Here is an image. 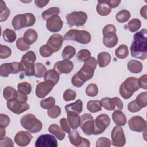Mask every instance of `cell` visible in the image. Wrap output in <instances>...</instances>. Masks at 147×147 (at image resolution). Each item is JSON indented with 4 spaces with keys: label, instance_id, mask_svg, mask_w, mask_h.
<instances>
[{
    "label": "cell",
    "instance_id": "obj_1",
    "mask_svg": "<svg viewBox=\"0 0 147 147\" xmlns=\"http://www.w3.org/2000/svg\"><path fill=\"white\" fill-rule=\"evenodd\" d=\"M97 66V61L94 57H90L84 62L80 69L72 78V84L76 87H80L87 80L94 76L95 69Z\"/></svg>",
    "mask_w": 147,
    "mask_h": 147
},
{
    "label": "cell",
    "instance_id": "obj_2",
    "mask_svg": "<svg viewBox=\"0 0 147 147\" xmlns=\"http://www.w3.org/2000/svg\"><path fill=\"white\" fill-rule=\"evenodd\" d=\"M147 30L143 29L136 33L130 46L131 56L137 59L145 60L147 57Z\"/></svg>",
    "mask_w": 147,
    "mask_h": 147
},
{
    "label": "cell",
    "instance_id": "obj_3",
    "mask_svg": "<svg viewBox=\"0 0 147 147\" xmlns=\"http://www.w3.org/2000/svg\"><path fill=\"white\" fill-rule=\"evenodd\" d=\"M139 88L138 79L131 76L122 83L119 87V93L123 99H127L132 96L134 92L137 91Z\"/></svg>",
    "mask_w": 147,
    "mask_h": 147
},
{
    "label": "cell",
    "instance_id": "obj_4",
    "mask_svg": "<svg viewBox=\"0 0 147 147\" xmlns=\"http://www.w3.org/2000/svg\"><path fill=\"white\" fill-rule=\"evenodd\" d=\"M21 126L26 130L32 133L40 131L42 129V122L36 118L33 114H26L22 116L20 120Z\"/></svg>",
    "mask_w": 147,
    "mask_h": 147
},
{
    "label": "cell",
    "instance_id": "obj_5",
    "mask_svg": "<svg viewBox=\"0 0 147 147\" xmlns=\"http://www.w3.org/2000/svg\"><path fill=\"white\" fill-rule=\"evenodd\" d=\"M36 22L35 16L32 13L20 14L15 16L12 20V25L16 30L25 27L33 26Z\"/></svg>",
    "mask_w": 147,
    "mask_h": 147
},
{
    "label": "cell",
    "instance_id": "obj_6",
    "mask_svg": "<svg viewBox=\"0 0 147 147\" xmlns=\"http://www.w3.org/2000/svg\"><path fill=\"white\" fill-rule=\"evenodd\" d=\"M65 40H72L82 44H88L91 40L90 33L86 30H80L77 29H71L64 36Z\"/></svg>",
    "mask_w": 147,
    "mask_h": 147
},
{
    "label": "cell",
    "instance_id": "obj_7",
    "mask_svg": "<svg viewBox=\"0 0 147 147\" xmlns=\"http://www.w3.org/2000/svg\"><path fill=\"white\" fill-rule=\"evenodd\" d=\"M116 28L113 24L105 25L103 29V42L107 48H113L118 43V37L116 34Z\"/></svg>",
    "mask_w": 147,
    "mask_h": 147
},
{
    "label": "cell",
    "instance_id": "obj_8",
    "mask_svg": "<svg viewBox=\"0 0 147 147\" xmlns=\"http://www.w3.org/2000/svg\"><path fill=\"white\" fill-rule=\"evenodd\" d=\"M80 127L82 131L87 136L94 134L95 121L93 117L89 113H85L80 117Z\"/></svg>",
    "mask_w": 147,
    "mask_h": 147
},
{
    "label": "cell",
    "instance_id": "obj_9",
    "mask_svg": "<svg viewBox=\"0 0 147 147\" xmlns=\"http://www.w3.org/2000/svg\"><path fill=\"white\" fill-rule=\"evenodd\" d=\"M66 20L70 27L83 26L87 20V15L83 11H74L66 16Z\"/></svg>",
    "mask_w": 147,
    "mask_h": 147
},
{
    "label": "cell",
    "instance_id": "obj_10",
    "mask_svg": "<svg viewBox=\"0 0 147 147\" xmlns=\"http://www.w3.org/2000/svg\"><path fill=\"white\" fill-rule=\"evenodd\" d=\"M7 107L9 110L16 114H20L29 109V104L16 98L7 100Z\"/></svg>",
    "mask_w": 147,
    "mask_h": 147
},
{
    "label": "cell",
    "instance_id": "obj_11",
    "mask_svg": "<svg viewBox=\"0 0 147 147\" xmlns=\"http://www.w3.org/2000/svg\"><path fill=\"white\" fill-rule=\"evenodd\" d=\"M100 103L102 106L108 111H121L123 106L121 100L117 97L112 98H104L101 99Z\"/></svg>",
    "mask_w": 147,
    "mask_h": 147
},
{
    "label": "cell",
    "instance_id": "obj_12",
    "mask_svg": "<svg viewBox=\"0 0 147 147\" xmlns=\"http://www.w3.org/2000/svg\"><path fill=\"white\" fill-rule=\"evenodd\" d=\"M112 145L115 146H123L126 144V138L123 129L118 125L114 126L111 131Z\"/></svg>",
    "mask_w": 147,
    "mask_h": 147
},
{
    "label": "cell",
    "instance_id": "obj_13",
    "mask_svg": "<svg viewBox=\"0 0 147 147\" xmlns=\"http://www.w3.org/2000/svg\"><path fill=\"white\" fill-rule=\"evenodd\" d=\"M110 123V118L108 115L102 114L98 115L95 121V130L94 134L98 135L104 132Z\"/></svg>",
    "mask_w": 147,
    "mask_h": 147
},
{
    "label": "cell",
    "instance_id": "obj_14",
    "mask_svg": "<svg viewBox=\"0 0 147 147\" xmlns=\"http://www.w3.org/2000/svg\"><path fill=\"white\" fill-rule=\"evenodd\" d=\"M36 147H57V141L55 137L46 134L40 136L36 141Z\"/></svg>",
    "mask_w": 147,
    "mask_h": 147
},
{
    "label": "cell",
    "instance_id": "obj_15",
    "mask_svg": "<svg viewBox=\"0 0 147 147\" xmlns=\"http://www.w3.org/2000/svg\"><path fill=\"white\" fill-rule=\"evenodd\" d=\"M128 125L132 131L142 132L146 130V122L140 116H134L129 120Z\"/></svg>",
    "mask_w": 147,
    "mask_h": 147
},
{
    "label": "cell",
    "instance_id": "obj_16",
    "mask_svg": "<svg viewBox=\"0 0 147 147\" xmlns=\"http://www.w3.org/2000/svg\"><path fill=\"white\" fill-rule=\"evenodd\" d=\"M20 71V63L18 62L4 63L0 66L1 75L3 77H7L9 74H16Z\"/></svg>",
    "mask_w": 147,
    "mask_h": 147
},
{
    "label": "cell",
    "instance_id": "obj_17",
    "mask_svg": "<svg viewBox=\"0 0 147 147\" xmlns=\"http://www.w3.org/2000/svg\"><path fill=\"white\" fill-rule=\"evenodd\" d=\"M54 86L52 83L48 81H44L39 83L36 87V95L38 98H44L51 92Z\"/></svg>",
    "mask_w": 147,
    "mask_h": 147
},
{
    "label": "cell",
    "instance_id": "obj_18",
    "mask_svg": "<svg viewBox=\"0 0 147 147\" xmlns=\"http://www.w3.org/2000/svg\"><path fill=\"white\" fill-rule=\"evenodd\" d=\"M74 68V64L72 61L69 60H63L56 62L53 69L57 71L59 74H69Z\"/></svg>",
    "mask_w": 147,
    "mask_h": 147
},
{
    "label": "cell",
    "instance_id": "obj_19",
    "mask_svg": "<svg viewBox=\"0 0 147 147\" xmlns=\"http://www.w3.org/2000/svg\"><path fill=\"white\" fill-rule=\"evenodd\" d=\"M63 21L59 16H55L47 20L46 27L51 32H59L63 28Z\"/></svg>",
    "mask_w": 147,
    "mask_h": 147
},
{
    "label": "cell",
    "instance_id": "obj_20",
    "mask_svg": "<svg viewBox=\"0 0 147 147\" xmlns=\"http://www.w3.org/2000/svg\"><path fill=\"white\" fill-rule=\"evenodd\" d=\"M63 40L64 38L61 34H54L49 38L47 44L53 50V52H56L61 49Z\"/></svg>",
    "mask_w": 147,
    "mask_h": 147
},
{
    "label": "cell",
    "instance_id": "obj_21",
    "mask_svg": "<svg viewBox=\"0 0 147 147\" xmlns=\"http://www.w3.org/2000/svg\"><path fill=\"white\" fill-rule=\"evenodd\" d=\"M33 137L30 133L26 131H20L14 137V141L20 146H25L29 144Z\"/></svg>",
    "mask_w": 147,
    "mask_h": 147
},
{
    "label": "cell",
    "instance_id": "obj_22",
    "mask_svg": "<svg viewBox=\"0 0 147 147\" xmlns=\"http://www.w3.org/2000/svg\"><path fill=\"white\" fill-rule=\"evenodd\" d=\"M20 65L21 71L23 72L26 76H31L34 75V64L21 60L20 62Z\"/></svg>",
    "mask_w": 147,
    "mask_h": 147
},
{
    "label": "cell",
    "instance_id": "obj_23",
    "mask_svg": "<svg viewBox=\"0 0 147 147\" xmlns=\"http://www.w3.org/2000/svg\"><path fill=\"white\" fill-rule=\"evenodd\" d=\"M67 120L71 127L73 129H76L80 125L79 114L75 112H67Z\"/></svg>",
    "mask_w": 147,
    "mask_h": 147
},
{
    "label": "cell",
    "instance_id": "obj_24",
    "mask_svg": "<svg viewBox=\"0 0 147 147\" xmlns=\"http://www.w3.org/2000/svg\"><path fill=\"white\" fill-rule=\"evenodd\" d=\"M112 119L117 125L122 126L125 125L126 123V117L121 111H114L112 114Z\"/></svg>",
    "mask_w": 147,
    "mask_h": 147
},
{
    "label": "cell",
    "instance_id": "obj_25",
    "mask_svg": "<svg viewBox=\"0 0 147 147\" xmlns=\"http://www.w3.org/2000/svg\"><path fill=\"white\" fill-rule=\"evenodd\" d=\"M68 137L71 144L76 147H81L84 138L80 136L79 133L78 131L73 130L70 131L69 133Z\"/></svg>",
    "mask_w": 147,
    "mask_h": 147
},
{
    "label": "cell",
    "instance_id": "obj_26",
    "mask_svg": "<svg viewBox=\"0 0 147 147\" xmlns=\"http://www.w3.org/2000/svg\"><path fill=\"white\" fill-rule=\"evenodd\" d=\"M48 131L53 134L60 141H62L65 136L64 131L57 124L51 125L48 127Z\"/></svg>",
    "mask_w": 147,
    "mask_h": 147
},
{
    "label": "cell",
    "instance_id": "obj_27",
    "mask_svg": "<svg viewBox=\"0 0 147 147\" xmlns=\"http://www.w3.org/2000/svg\"><path fill=\"white\" fill-rule=\"evenodd\" d=\"M38 35L36 31L33 29H28L24 34V39L29 45L34 44L37 40Z\"/></svg>",
    "mask_w": 147,
    "mask_h": 147
},
{
    "label": "cell",
    "instance_id": "obj_28",
    "mask_svg": "<svg viewBox=\"0 0 147 147\" xmlns=\"http://www.w3.org/2000/svg\"><path fill=\"white\" fill-rule=\"evenodd\" d=\"M111 57L109 53L106 52H102L98 55V62L99 66L101 68L105 67L109 64L111 61Z\"/></svg>",
    "mask_w": 147,
    "mask_h": 147
},
{
    "label": "cell",
    "instance_id": "obj_29",
    "mask_svg": "<svg viewBox=\"0 0 147 147\" xmlns=\"http://www.w3.org/2000/svg\"><path fill=\"white\" fill-rule=\"evenodd\" d=\"M66 112H75L78 114L82 113L83 103L80 99H78L75 102L68 104L65 106Z\"/></svg>",
    "mask_w": 147,
    "mask_h": 147
},
{
    "label": "cell",
    "instance_id": "obj_30",
    "mask_svg": "<svg viewBox=\"0 0 147 147\" xmlns=\"http://www.w3.org/2000/svg\"><path fill=\"white\" fill-rule=\"evenodd\" d=\"M44 81H48L56 85L59 80V74L54 69H50L47 71L44 76Z\"/></svg>",
    "mask_w": 147,
    "mask_h": 147
},
{
    "label": "cell",
    "instance_id": "obj_31",
    "mask_svg": "<svg viewBox=\"0 0 147 147\" xmlns=\"http://www.w3.org/2000/svg\"><path fill=\"white\" fill-rule=\"evenodd\" d=\"M96 11L100 16H107L111 11V8L105 2V1L98 2L96 6Z\"/></svg>",
    "mask_w": 147,
    "mask_h": 147
},
{
    "label": "cell",
    "instance_id": "obj_32",
    "mask_svg": "<svg viewBox=\"0 0 147 147\" xmlns=\"http://www.w3.org/2000/svg\"><path fill=\"white\" fill-rule=\"evenodd\" d=\"M143 66L142 63L136 60H131L127 63L128 70L133 74H138L141 72Z\"/></svg>",
    "mask_w": 147,
    "mask_h": 147
},
{
    "label": "cell",
    "instance_id": "obj_33",
    "mask_svg": "<svg viewBox=\"0 0 147 147\" xmlns=\"http://www.w3.org/2000/svg\"><path fill=\"white\" fill-rule=\"evenodd\" d=\"M18 91H17L14 88L10 86L6 87L3 91V98L7 100H9L16 98L17 96Z\"/></svg>",
    "mask_w": 147,
    "mask_h": 147
},
{
    "label": "cell",
    "instance_id": "obj_34",
    "mask_svg": "<svg viewBox=\"0 0 147 147\" xmlns=\"http://www.w3.org/2000/svg\"><path fill=\"white\" fill-rule=\"evenodd\" d=\"M115 55L117 57L120 59H123L129 55V49L125 44L120 45L115 51Z\"/></svg>",
    "mask_w": 147,
    "mask_h": 147
},
{
    "label": "cell",
    "instance_id": "obj_35",
    "mask_svg": "<svg viewBox=\"0 0 147 147\" xmlns=\"http://www.w3.org/2000/svg\"><path fill=\"white\" fill-rule=\"evenodd\" d=\"M87 109L91 113H96L102 110L100 101L93 100H89L87 103Z\"/></svg>",
    "mask_w": 147,
    "mask_h": 147
},
{
    "label": "cell",
    "instance_id": "obj_36",
    "mask_svg": "<svg viewBox=\"0 0 147 147\" xmlns=\"http://www.w3.org/2000/svg\"><path fill=\"white\" fill-rule=\"evenodd\" d=\"M2 36L4 40L9 43L13 42L17 37L15 32L10 29H6L4 30L2 33Z\"/></svg>",
    "mask_w": 147,
    "mask_h": 147
},
{
    "label": "cell",
    "instance_id": "obj_37",
    "mask_svg": "<svg viewBox=\"0 0 147 147\" xmlns=\"http://www.w3.org/2000/svg\"><path fill=\"white\" fill-rule=\"evenodd\" d=\"M32 90L31 85L26 82L19 83L17 85V91L23 95H29Z\"/></svg>",
    "mask_w": 147,
    "mask_h": 147
},
{
    "label": "cell",
    "instance_id": "obj_38",
    "mask_svg": "<svg viewBox=\"0 0 147 147\" xmlns=\"http://www.w3.org/2000/svg\"><path fill=\"white\" fill-rule=\"evenodd\" d=\"M60 13V9L57 7H52L45 10L42 13V17L44 20H47L55 16H58Z\"/></svg>",
    "mask_w": 147,
    "mask_h": 147
},
{
    "label": "cell",
    "instance_id": "obj_39",
    "mask_svg": "<svg viewBox=\"0 0 147 147\" xmlns=\"http://www.w3.org/2000/svg\"><path fill=\"white\" fill-rule=\"evenodd\" d=\"M76 53V50L74 47L71 45L66 46L62 52V57L64 60H69L72 58Z\"/></svg>",
    "mask_w": 147,
    "mask_h": 147
},
{
    "label": "cell",
    "instance_id": "obj_40",
    "mask_svg": "<svg viewBox=\"0 0 147 147\" xmlns=\"http://www.w3.org/2000/svg\"><path fill=\"white\" fill-rule=\"evenodd\" d=\"M130 17V13L127 10H122L119 11L116 14L115 18L118 22L120 23H124L129 20Z\"/></svg>",
    "mask_w": 147,
    "mask_h": 147
},
{
    "label": "cell",
    "instance_id": "obj_41",
    "mask_svg": "<svg viewBox=\"0 0 147 147\" xmlns=\"http://www.w3.org/2000/svg\"><path fill=\"white\" fill-rule=\"evenodd\" d=\"M34 76L36 78H42L47 72V68L41 63H37L34 64Z\"/></svg>",
    "mask_w": 147,
    "mask_h": 147
},
{
    "label": "cell",
    "instance_id": "obj_42",
    "mask_svg": "<svg viewBox=\"0 0 147 147\" xmlns=\"http://www.w3.org/2000/svg\"><path fill=\"white\" fill-rule=\"evenodd\" d=\"M1 14L0 21L3 22L6 21L10 15V10L6 7L5 3L3 1H0Z\"/></svg>",
    "mask_w": 147,
    "mask_h": 147
},
{
    "label": "cell",
    "instance_id": "obj_43",
    "mask_svg": "<svg viewBox=\"0 0 147 147\" xmlns=\"http://www.w3.org/2000/svg\"><path fill=\"white\" fill-rule=\"evenodd\" d=\"M141 21L139 19H137V18L132 19L127 24L128 29L132 33L137 32L141 28Z\"/></svg>",
    "mask_w": 147,
    "mask_h": 147
},
{
    "label": "cell",
    "instance_id": "obj_44",
    "mask_svg": "<svg viewBox=\"0 0 147 147\" xmlns=\"http://www.w3.org/2000/svg\"><path fill=\"white\" fill-rule=\"evenodd\" d=\"M135 100L141 108L145 107L147 105V92L144 91L139 94Z\"/></svg>",
    "mask_w": 147,
    "mask_h": 147
},
{
    "label": "cell",
    "instance_id": "obj_45",
    "mask_svg": "<svg viewBox=\"0 0 147 147\" xmlns=\"http://www.w3.org/2000/svg\"><path fill=\"white\" fill-rule=\"evenodd\" d=\"M98 92V86L94 83L88 84L86 88V94L90 97L96 96Z\"/></svg>",
    "mask_w": 147,
    "mask_h": 147
},
{
    "label": "cell",
    "instance_id": "obj_46",
    "mask_svg": "<svg viewBox=\"0 0 147 147\" xmlns=\"http://www.w3.org/2000/svg\"><path fill=\"white\" fill-rule=\"evenodd\" d=\"M91 57L90 52L86 49H83L80 50L76 55V57L78 60L80 61L84 62L88 60Z\"/></svg>",
    "mask_w": 147,
    "mask_h": 147
},
{
    "label": "cell",
    "instance_id": "obj_47",
    "mask_svg": "<svg viewBox=\"0 0 147 147\" xmlns=\"http://www.w3.org/2000/svg\"><path fill=\"white\" fill-rule=\"evenodd\" d=\"M47 113L51 118H56L61 114V109L59 106L54 105L48 109Z\"/></svg>",
    "mask_w": 147,
    "mask_h": 147
},
{
    "label": "cell",
    "instance_id": "obj_48",
    "mask_svg": "<svg viewBox=\"0 0 147 147\" xmlns=\"http://www.w3.org/2000/svg\"><path fill=\"white\" fill-rule=\"evenodd\" d=\"M39 52L41 56L43 57H48L54 53L53 50L47 44L42 45L40 48Z\"/></svg>",
    "mask_w": 147,
    "mask_h": 147
},
{
    "label": "cell",
    "instance_id": "obj_49",
    "mask_svg": "<svg viewBox=\"0 0 147 147\" xmlns=\"http://www.w3.org/2000/svg\"><path fill=\"white\" fill-rule=\"evenodd\" d=\"M55 99L53 97H49L42 100L40 102V106L42 109H49L55 105Z\"/></svg>",
    "mask_w": 147,
    "mask_h": 147
},
{
    "label": "cell",
    "instance_id": "obj_50",
    "mask_svg": "<svg viewBox=\"0 0 147 147\" xmlns=\"http://www.w3.org/2000/svg\"><path fill=\"white\" fill-rule=\"evenodd\" d=\"M36 60V56L34 52L32 51H28L25 54L23 55L21 58V60L26 61L28 63L34 64Z\"/></svg>",
    "mask_w": 147,
    "mask_h": 147
},
{
    "label": "cell",
    "instance_id": "obj_51",
    "mask_svg": "<svg viewBox=\"0 0 147 147\" xmlns=\"http://www.w3.org/2000/svg\"><path fill=\"white\" fill-rule=\"evenodd\" d=\"M76 94L72 89H67L63 94V99L65 102L74 100L76 98Z\"/></svg>",
    "mask_w": 147,
    "mask_h": 147
},
{
    "label": "cell",
    "instance_id": "obj_52",
    "mask_svg": "<svg viewBox=\"0 0 147 147\" xmlns=\"http://www.w3.org/2000/svg\"><path fill=\"white\" fill-rule=\"evenodd\" d=\"M16 47L21 51H25L30 48V45L25 42L23 37L19 38L16 41Z\"/></svg>",
    "mask_w": 147,
    "mask_h": 147
},
{
    "label": "cell",
    "instance_id": "obj_53",
    "mask_svg": "<svg viewBox=\"0 0 147 147\" xmlns=\"http://www.w3.org/2000/svg\"><path fill=\"white\" fill-rule=\"evenodd\" d=\"M1 59H6L10 57L11 55V49L6 45H1Z\"/></svg>",
    "mask_w": 147,
    "mask_h": 147
},
{
    "label": "cell",
    "instance_id": "obj_54",
    "mask_svg": "<svg viewBox=\"0 0 147 147\" xmlns=\"http://www.w3.org/2000/svg\"><path fill=\"white\" fill-rule=\"evenodd\" d=\"M111 145V142L110 139H109L107 137H102L98 138V140L96 141V146L97 147H109Z\"/></svg>",
    "mask_w": 147,
    "mask_h": 147
},
{
    "label": "cell",
    "instance_id": "obj_55",
    "mask_svg": "<svg viewBox=\"0 0 147 147\" xmlns=\"http://www.w3.org/2000/svg\"><path fill=\"white\" fill-rule=\"evenodd\" d=\"M0 146H14V143L12 140L8 137H3L0 139Z\"/></svg>",
    "mask_w": 147,
    "mask_h": 147
},
{
    "label": "cell",
    "instance_id": "obj_56",
    "mask_svg": "<svg viewBox=\"0 0 147 147\" xmlns=\"http://www.w3.org/2000/svg\"><path fill=\"white\" fill-rule=\"evenodd\" d=\"M127 109L131 113H136L142 109L136 102V100H132L127 105Z\"/></svg>",
    "mask_w": 147,
    "mask_h": 147
},
{
    "label": "cell",
    "instance_id": "obj_57",
    "mask_svg": "<svg viewBox=\"0 0 147 147\" xmlns=\"http://www.w3.org/2000/svg\"><path fill=\"white\" fill-rule=\"evenodd\" d=\"M10 121V118L6 114H0V127L5 128L9 125Z\"/></svg>",
    "mask_w": 147,
    "mask_h": 147
},
{
    "label": "cell",
    "instance_id": "obj_58",
    "mask_svg": "<svg viewBox=\"0 0 147 147\" xmlns=\"http://www.w3.org/2000/svg\"><path fill=\"white\" fill-rule=\"evenodd\" d=\"M59 122H60V124L62 130L64 132L69 133L71 131V126L69 125L68 120L66 118H61Z\"/></svg>",
    "mask_w": 147,
    "mask_h": 147
},
{
    "label": "cell",
    "instance_id": "obj_59",
    "mask_svg": "<svg viewBox=\"0 0 147 147\" xmlns=\"http://www.w3.org/2000/svg\"><path fill=\"white\" fill-rule=\"evenodd\" d=\"M146 79H147V75L146 74L141 76L138 79V84L140 87L141 88L146 90L147 89V82H146Z\"/></svg>",
    "mask_w": 147,
    "mask_h": 147
},
{
    "label": "cell",
    "instance_id": "obj_60",
    "mask_svg": "<svg viewBox=\"0 0 147 147\" xmlns=\"http://www.w3.org/2000/svg\"><path fill=\"white\" fill-rule=\"evenodd\" d=\"M105 2L111 7L115 8L117 7L119 3H121V1H116V0H110V1H105Z\"/></svg>",
    "mask_w": 147,
    "mask_h": 147
},
{
    "label": "cell",
    "instance_id": "obj_61",
    "mask_svg": "<svg viewBox=\"0 0 147 147\" xmlns=\"http://www.w3.org/2000/svg\"><path fill=\"white\" fill-rule=\"evenodd\" d=\"M49 2V1H35L34 3L36 6H37L39 8H42L45 6H46Z\"/></svg>",
    "mask_w": 147,
    "mask_h": 147
},
{
    "label": "cell",
    "instance_id": "obj_62",
    "mask_svg": "<svg viewBox=\"0 0 147 147\" xmlns=\"http://www.w3.org/2000/svg\"><path fill=\"white\" fill-rule=\"evenodd\" d=\"M146 9H147V6L145 5L144 6H143L140 10V14L141 16L144 17L145 19H147V17H146Z\"/></svg>",
    "mask_w": 147,
    "mask_h": 147
},
{
    "label": "cell",
    "instance_id": "obj_63",
    "mask_svg": "<svg viewBox=\"0 0 147 147\" xmlns=\"http://www.w3.org/2000/svg\"><path fill=\"white\" fill-rule=\"evenodd\" d=\"M1 129V134H0V136L1 138L5 136L6 134V131H5V128H3V127H0Z\"/></svg>",
    "mask_w": 147,
    "mask_h": 147
}]
</instances>
